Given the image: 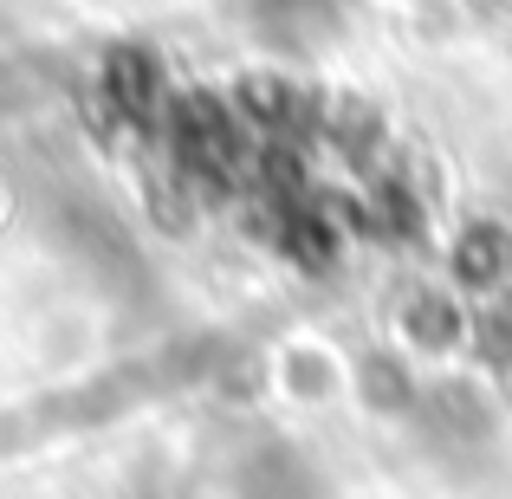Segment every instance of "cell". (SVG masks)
<instances>
[{
  "mask_svg": "<svg viewBox=\"0 0 512 499\" xmlns=\"http://www.w3.org/2000/svg\"><path fill=\"white\" fill-rule=\"evenodd\" d=\"M357 396H363V409L402 422V415H415V402H422V376H415L409 357H396V350H363L357 357Z\"/></svg>",
  "mask_w": 512,
  "mask_h": 499,
  "instance_id": "3957f363",
  "label": "cell"
},
{
  "mask_svg": "<svg viewBox=\"0 0 512 499\" xmlns=\"http://www.w3.org/2000/svg\"><path fill=\"white\" fill-rule=\"evenodd\" d=\"M318 493H325L318 467L305 461V448H292L279 435L253 441L234 461V499H318Z\"/></svg>",
  "mask_w": 512,
  "mask_h": 499,
  "instance_id": "7a4b0ae2",
  "label": "cell"
},
{
  "mask_svg": "<svg viewBox=\"0 0 512 499\" xmlns=\"http://www.w3.org/2000/svg\"><path fill=\"white\" fill-rule=\"evenodd\" d=\"M415 428H422L435 448H487L493 435H500V409H493V396L480 383H467V376H441V383H422V402H415L409 415Z\"/></svg>",
  "mask_w": 512,
  "mask_h": 499,
  "instance_id": "6da1fadb",
  "label": "cell"
},
{
  "mask_svg": "<svg viewBox=\"0 0 512 499\" xmlns=\"http://www.w3.org/2000/svg\"><path fill=\"white\" fill-rule=\"evenodd\" d=\"M104 104H111L117 117H130V124L156 117V111H163V72H156L143 52L111 59V65H104Z\"/></svg>",
  "mask_w": 512,
  "mask_h": 499,
  "instance_id": "277c9868",
  "label": "cell"
},
{
  "mask_svg": "<svg viewBox=\"0 0 512 499\" xmlns=\"http://www.w3.org/2000/svg\"><path fill=\"white\" fill-rule=\"evenodd\" d=\"M402 325L422 350H448L454 337H461V312H454L448 292H415V305L402 312Z\"/></svg>",
  "mask_w": 512,
  "mask_h": 499,
  "instance_id": "5b68a950",
  "label": "cell"
}]
</instances>
